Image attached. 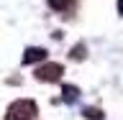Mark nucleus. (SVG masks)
I'll return each instance as SVG.
<instances>
[{
	"instance_id": "3",
	"label": "nucleus",
	"mask_w": 123,
	"mask_h": 120,
	"mask_svg": "<svg viewBox=\"0 0 123 120\" xmlns=\"http://www.w3.org/2000/svg\"><path fill=\"white\" fill-rule=\"evenodd\" d=\"M44 59H46V49H41V46H28L23 51V64H36Z\"/></svg>"
},
{
	"instance_id": "4",
	"label": "nucleus",
	"mask_w": 123,
	"mask_h": 120,
	"mask_svg": "<svg viewBox=\"0 0 123 120\" xmlns=\"http://www.w3.org/2000/svg\"><path fill=\"white\" fill-rule=\"evenodd\" d=\"M62 100H64L67 105L77 102V100H80V90H77L74 84H64V87H62Z\"/></svg>"
},
{
	"instance_id": "8",
	"label": "nucleus",
	"mask_w": 123,
	"mask_h": 120,
	"mask_svg": "<svg viewBox=\"0 0 123 120\" xmlns=\"http://www.w3.org/2000/svg\"><path fill=\"white\" fill-rule=\"evenodd\" d=\"M118 13L123 15V0H118Z\"/></svg>"
},
{
	"instance_id": "5",
	"label": "nucleus",
	"mask_w": 123,
	"mask_h": 120,
	"mask_svg": "<svg viewBox=\"0 0 123 120\" xmlns=\"http://www.w3.org/2000/svg\"><path fill=\"white\" fill-rule=\"evenodd\" d=\"M72 5H74V0H49V8L56 13H67Z\"/></svg>"
},
{
	"instance_id": "6",
	"label": "nucleus",
	"mask_w": 123,
	"mask_h": 120,
	"mask_svg": "<svg viewBox=\"0 0 123 120\" xmlns=\"http://www.w3.org/2000/svg\"><path fill=\"white\" fill-rule=\"evenodd\" d=\"M82 115H85L87 120H103V118H105L100 107H85V110H82Z\"/></svg>"
},
{
	"instance_id": "2",
	"label": "nucleus",
	"mask_w": 123,
	"mask_h": 120,
	"mask_svg": "<svg viewBox=\"0 0 123 120\" xmlns=\"http://www.w3.org/2000/svg\"><path fill=\"white\" fill-rule=\"evenodd\" d=\"M62 74H64V67L56 64V61H46L44 67L36 69V79L38 82H59Z\"/></svg>"
},
{
	"instance_id": "7",
	"label": "nucleus",
	"mask_w": 123,
	"mask_h": 120,
	"mask_svg": "<svg viewBox=\"0 0 123 120\" xmlns=\"http://www.w3.org/2000/svg\"><path fill=\"white\" fill-rule=\"evenodd\" d=\"M72 59H77V61H82L85 59V44H77L74 49H72V54H69Z\"/></svg>"
},
{
	"instance_id": "1",
	"label": "nucleus",
	"mask_w": 123,
	"mask_h": 120,
	"mask_svg": "<svg viewBox=\"0 0 123 120\" xmlns=\"http://www.w3.org/2000/svg\"><path fill=\"white\" fill-rule=\"evenodd\" d=\"M38 105L33 100H15L5 110V120H36Z\"/></svg>"
}]
</instances>
